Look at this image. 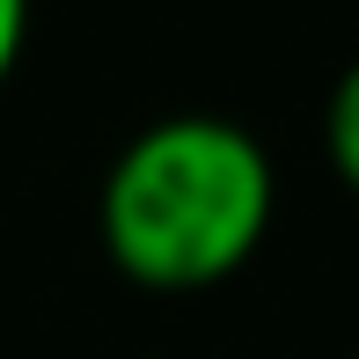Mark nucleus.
I'll use <instances>...</instances> for the list:
<instances>
[{
  "label": "nucleus",
  "instance_id": "obj_1",
  "mask_svg": "<svg viewBox=\"0 0 359 359\" xmlns=\"http://www.w3.org/2000/svg\"><path fill=\"white\" fill-rule=\"evenodd\" d=\"M271 147L227 110H161L110 154L95 184L103 257L147 293H205L271 235Z\"/></svg>",
  "mask_w": 359,
  "mask_h": 359
},
{
  "label": "nucleus",
  "instance_id": "obj_2",
  "mask_svg": "<svg viewBox=\"0 0 359 359\" xmlns=\"http://www.w3.org/2000/svg\"><path fill=\"white\" fill-rule=\"evenodd\" d=\"M323 154H330V176L359 198V59L330 81V103H323Z\"/></svg>",
  "mask_w": 359,
  "mask_h": 359
},
{
  "label": "nucleus",
  "instance_id": "obj_3",
  "mask_svg": "<svg viewBox=\"0 0 359 359\" xmlns=\"http://www.w3.org/2000/svg\"><path fill=\"white\" fill-rule=\"evenodd\" d=\"M22 44H29V0H0V88H8Z\"/></svg>",
  "mask_w": 359,
  "mask_h": 359
}]
</instances>
